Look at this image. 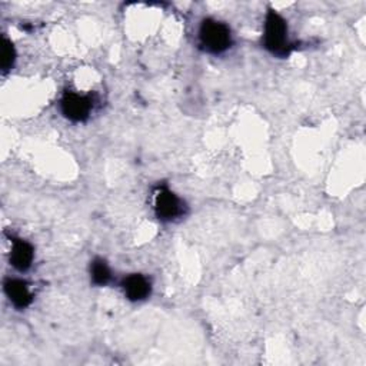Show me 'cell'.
<instances>
[{
	"label": "cell",
	"mask_w": 366,
	"mask_h": 366,
	"mask_svg": "<svg viewBox=\"0 0 366 366\" xmlns=\"http://www.w3.org/2000/svg\"><path fill=\"white\" fill-rule=\"evenodd\" d=\"M201 44L212 53H222L231 46V31L225 23L213 19H206L199 31Z\"/></svg>",
	"instance_id": "6da1fadb"
},
{
	"label": "cell",
	"mask_w": 366,
	"mask_h": 366,
	"mask_svg": "<svg viewBox=\"0 0 366 366\" xmlns=\"http://www.w3.org/2000/svg\"><path fill=\"white\" fill-rule=\"evenodd\" d=\"M265 47L275 55L288 53V26L282 16L269 12L265 23Z\"/></svg>",
	"instance_id": "7a4b0ae2"
},
{
	"label": "cell",
	"mask_w": 366,
	"mask_h": 366,
	"mask_svg": "<svg viewBox=\"0 0 366 366\" xmlns=\"http://www.w3.org/2000/svg\"><path fill=\"white\" fill-rule=\"evenodd\" d=\"M155 212L160 221H172L182 213V202L167 188H160L155 197Z\"/></svg>",
	"instance_id": "3957f363"
},
{
	"label": "cell",
	"mask_w": 366,
	"mask_h": 366,
	"mask_svg": "<svg viewBox=\"0 0 366 366\" xmlns=\"http://www.w3.org/2000/svg\"><path fill=\"white\" fill-rule=\"evenodd\" d=\"M62 112L63 115L73 120V122H82L88 119L90 109H92V99L88 96H81L78 93L67 92L62 99Z\"/></svg>",
	"instance_id": "277c9868"
},
{
	"label": "cell",
	"mask_w": 366,
	"mask_h": 366,
	"mask_svg": "<svg viewBox=\"0 0 366 366\" xmlns=\"http://www.w3.org/2000/svg\"><path fill=\"white\" fill-rule=\"evenodd\" d=\"M124 292L131 301H143L151 295V282L143 275H131L122 283Z\"/></svg>",
	"instance_id": "5b68a950"
},
{
	"label": "cell",
	"mask_w": 366,
	"mask_h": 366,
	"mask_svg": "<svg viewBox=\"0 0 366 366\" xmlns=\"http://www.w3.org/2000/svg\"><path fill=\"white\" fill-rule=\"evenodd\" d=\"M33 248L29 245L28 242H24L22 239H15L13 247H12V253H10V263L16 267L17 271L23 272L28 271L32 262H33Z\"/></svg>",
	"instance_id": "8992f818"
},
{
	"label": "cell",
	"mask_w": 366,
	"mask_h": 366,
	"mask_svg": "<svg viewBox=\"0 0 366 366\" xmlns=\"http://www.w3.org/2000/svg\"><path fill=\"white\" fill-rule=\"evenodd\" d=\"M5 292L16 308H26L32 302L28 285L20 279H8L5 282Z\"/></svg>",
	"instance_id": "52a82bcc"
},
{
	"label": "cell",
	"mask_w": 366,
	"mask_h": 366,
	"mask_svg": "<svg viewBox=\"0 0 366 366\" xmlns=\"http://www.w3.org/2000/svg\"><path fill=\"white\" fill-rule=\"evenodd\" d=\"M90 275H92V281L94 285H99V286H103L106 285L110 278H112V274H110V269L108 263L103 260V259H94L92 262V266H90Z\"/></svg>",
	"instance_id": "ba28073f"
},
{
	"label": "cell",
	"mask_w": 366,
	"mask_h": 366,
	"mask_svg": "<svg viewBox=\"0 0 366 366\" xmlns=\"http://www.w3.org/2000/svg\"><path fill=\"white\" fill-rule=\"evenodd\" d=\"M15 58H16L15 47H13L12 42L5 38L3 42H2V69L5 72L9 70L13 66Z\"/></svg>",
	"instance_id": "9c48e42d"
}]
</instances>
